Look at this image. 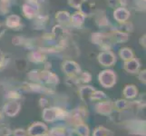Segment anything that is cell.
<instances>
[{
  "mask_svg": "<svg viewBox=\"0 0 146 136\" xmlns=\"http://www.w3.org/2000/svg\"><path fill=\"white\" fill-rule=\"evenodd\" d=\"M68 116V113L58 107H46L42 113L43 120L46 123H53L57 120H64Z\"/></svg>",
  "mask_w": 146,
  "mask_h": 136,
  "instance_id": "6da1fadb",
  "label": "cell"
},
{
  "mask_svg": "<svg viewBox=\"0 0 146 136\" xmlns=\"http://www.w3.org/2000/svg\"><path fill=\"white\" fill-rule=\"evenodd\" d=\"M99 82L105 88H111L116 83V75L112 70H104L99 74Z\"/></svg>",
  "mask_w": 146,
  "mask_h": 136,
  "instance_id": "7a4b0ae2",
  "label": "cell"
},
{
  "mask_svg": "<svg viewBox=\"0 0 146 136\" xmlns=\"http://www.w3.org/2000/svg\"><path fill=\"white\" fill-rule=\"evenodd\" d=\"M48 127L42 122H35L27 130V136H46L48 134Z\"/></svg>",
  "mask_w": 146,
  "mask_h": 136,
  "instance_id": "3957f363",
  "label": "cell"
},
{
  "mask_svg": "<svg viewBox=\"0 0 146 136\" xmlns=\"http://www.w3.org/2000/svg\"><path fill=\"white\" fill-rule=\"evenodd\" d=\"M36 76L33 78V80H36V81H40L44 84H57L59 79L57 75H55L53 73H50L48 71H43L38 73L37 71H35Z\"/></svg>",
  "mask_w": 146,
  "mask_h": 136,
  "instance_id": "277c9868",
  "label": "cell"
},
{
  "mask_svg": "<svg viewBox=\"0 0 146 136\" xmlns=\"http://www.w3.org/2000/svg\"><path fill=\"white\" fill-rule=\"evenodd\" d=\"M20 110H21V104L17 101H10L7 103L3 106V113L5 115H7L8 117H15L19 113Z\"/></svg>",
  "mask_w": 146,
  "mask_h": 136,
  "instance_id": "5b68a950",
  "label": "cell"
},
{
  "mask_svg": "<svg viewBox=\"0 0 146 136\" xmlns=\"http://www.w3.org/2000/svg\"><path fill=\"white\" fill-rule=\"evenodd\" d=\"M113 103L110 100L101 101L95 105V112L104 116H108L113 113Z\"/></svg>",
  "mask_w": 146,
  "mask_h": 136,
  "instance_id": "8992f818",
  "label": "cell"
},
{
  "mask_svg": "<svg viewBox=\"0 0 146 136\" xmlns=\"http://www.w3.org/2000/svg\"><path fill=\"white\" fill-rule=\"evenodd\" d=\"M86 118V112L82 108L74 109L71 113H68L67 120L70 121V123H73L74 125L77 123H84V120Z\"/></svg>",
  "mask_w": 146,
  "mask_h": 136,
  "instance_id": "52a82bcc",
  "label": "cell"
},
{
  "mask_svg": "<svg viewBox=\"0 0 146 136\" xmlns=\"http://www.w3.org/2000/svg\"><path fill=\"white\" fill-rule=\"evenodd\" d=\"M64 72L68 75L69 77H74L80 73L79 65L73 61H66L64 64Z\"/></svg>",
  "mask_w": 146,
  "mask_h": 136,
  "instance_id": "ba28073f",
  "label": "cell"
},
{
  "mask_svg": "<svg viewBox=\"0 0 146 136\" xmlns=\"http://www.w3.org/2000/svg\"><path fill=\"white\" fill-rule=\"evenodd\" d=\"M47 136H73V130L66 126H56L48 131Z\"/></svg>",
  "mask_w": 146,
  "mask_h": 136,
  "instance_id": "9c48e42d",
  "label": "cell"
},
{
  "mask_svg": "<svg viewBox=\"0 0 146 136\" xmlns=\"http://www.w3.org/2000/svg\"><path fill=\"white\" fill-rule=\"evenodd\" d=\"M99 62L104 66H111L115 63V57L113 53L105 51L99 54Z\"/></svg>",
  "mask_w": 146,
  "mask_h": 136,
  "instance_id": "30bf717a",
  "label": "cell"
},
{
  "mask_svg": "<svg viewBox=\"0 0 146 136\" xmlns=\"http://www.w3.org/2000/svg\"><path fill=\"white\" fill-rule=\"evenodd\" d=\"M73 132L76 133L79 136H87L90 135V129L89 126L85 123H81L74 125Z\"/></svg>",
  "mask_w": 146,
  "mask_h": 136,
  "instance_id": "8fae6325",
  "label": "cell"
},
{
  "mask_svg": "<svg viewBox=\"0 0 146 136\" xmlns=\"http://www.w3.org/2000/svg\"><path fill=\"white\" fill-rule=\"evenodd\" d=\"M140 68V64L136 59H130L128 61H126L124 64V69L126 70L128 73L131 74H135L138 72V70Z\"/></svg>",
  "mask_w": 146,
  "mask_h": 136,
  "instance_id": "7c38bea8",
  "label": "cell"
},
{
  "mask_svg": "<svg viewBox=\"0 0 146 136\" xmlns=\"http://www.w3.org/2000/svg\"><path fill=\"white\" fill-rule=\"evenodd\" d=\"M95 89L93 86H90V85H84V86H82L79 90V94L80 97L82 98V100L84 101H87L91 97L92 94L94 92Z\"/></svg>",
  "mask_w": 146,
  "mask_h": 136,
  "instance_id": "4fadbf2b",
  "label": "cell"
},
{
  "mask_svg": "<svg viewBox=\"0 0 146 136\" xmlns=\"http://www.w3.org/2000/svg\"><path fill=\"white\" fill-rule=\"evenodd\" d=\"M123 93L124 97L126 99H133L137 96L138 90L135 85L131 84V85H126V86H125Z\"/></svg>",
  "mask_w": 146,
  "mask_h": 136,
  "instance_id": "5bb4252c",
  "label": "cell"
},
{
  "mask_svg": "<svg viewBox=\"0 0 146 136\" xmlns=\"http://www.w3.org/2000/svg\"><path fill=\"white\" fill-rule=\"evenodd\" d=\"M37 10H38V7L36 3L35 2H30L29 4L24 6V12L26 14V16L28 17H33L36 15Z\"/></svg>",
  "mask_w": 146,
  "mask_h": 136,
  "instance_id": "9a60e30c",
  "label": "cell"
},
{
  "mask_svg": "<svg viewBox=\"0 0 146 136\" xmlns=\"http://www.w3.org/2000/svg\"><path fill=\"white\" fill-rule=\"evenodd\" d=\"M112 131L105 128L104 126H98L93 132V136H113Z\"/></svg>",
  "mask_w": 146,
  "mask_h": 136,
  "instance_id": "2e32d148",
  "label": "cell"
},
{
  "mask_svg": "<svg viewBox=\"0 0 146 136\" xmlns=\"http://www.w3.org/2000/svg\"><path fill=\"white\" fill-rule=\"evenodd\" d=\"M129 17V12L125 8H118L116 11L114 12V17L118 21L122 22L125 21Z\"/></svg>",
  "mask_w": 146,
  "mask_h": 136,
  "instance_id": "e0dca14e",
  "label": "cell"
},
{
  "mask_svg": "<svg viewBox=\"0 0 146 136\" xmlns=\"http://www.w3.org/2000/svg\"><path fill=\"white\" fill-rule=\"evenodd\" d=\"M129 106V103L127 100L125 99H118L115 101V103H113V108L114 110H116L117 112H123L125 109H127Z\"/></svg>",
  "mask_w": 146,
  "mask_h": 136,
  "instance_id": "ac0fdd59",
  "label": "cell"
},
{
  "mask_svg": "<svg viewBox=\"0 0 146 136\" xmlns=\"http://www.w3.org/2000/svg\"><path fill=\"white\" fill-rule=\"evenodd\" d=\"M20 24V18L17 16H10L7 20V25L9 27H17Z\"/></svg>",
  "mask_w": 146,
  "mask_h": 136,
  "instance_id": "d6986e66",
  "label": "cell"
},
{
  "mask_svg": "<svg viewBox=\"0 0 146 136\" xmlns=\"http://www.w3.org/2000/svg\"><path fill=\"white\" fill-rule=\"evenodd\" d=\"M104 99H106V94L104 92H102V91H96V90L92 94L91 97H90V100L92 101H103Z\"/></svg>",
  "mask_w": 146,
  "mask_h": 136,
  "instance_id": "ffe728a7",
  "label": "cell"
},
{
  "mask_svg": "<svg viewBox=\"0 0 146 136\" xmlns=\"http://www.w3.org/2000/svg\"><path fill=\"white\" fill-rule=\"evenodd\" d=\"M29 59L35 63H40L44 60V56L39 52H32L29 55Z\"/></svg>",
  "mask_w": 146,
  "mask_h": 136,
  "instance_id": "44dd1931",
  "label": "cell"
},
{
  "mask_svg": "<svg viewBox=\"0 0 146 136\" xmlns=\"http://www.w3.org/2000/svg\"><path fill=\"white\" fill-rule=\"evenodd\" d=\"M84 17L83 16V14H79V13L74 14L71 18L73 25H74V26H76V27L81 26L84 22Z\"/></svg>",
  "mask_w": 146,
  "mask_h": 136,
  "instance_id": "7402d4cb",
  "label": "cell"
},
{
  "mask_svg": "<svg viewBox=\"0 0 146 136\" xmlns=\"http://www.w3.org/2000/svg\"><path fill=\"white\" fill-rule=\"evenodd\" d=\"M120 54H121V57H122L123 60H125V61H128V60H130V59H133V56L132 51L127 49V48H124V49L121 50Z\"/></svg>",
  "mask_w": 146,
  "mask_h": 136,
  "instance_id": "603a6c76",
  "label": "cell"
},
{
  "mask_svg": "<svg viewBox=\"0 0 146 136\" xmlns=\"http://www.w3.org/2000/svg\"><path fill=\"white\" fill-rule=\"evenodd\" d=\"M56 18L58 19L59 22L64 23V22H67L68 20L70 19V16H69V14L67 12H60L56 16Z\"/></svg>",
  "mask_w": 146,
  "mask_h": 136,
  "instance_id": "cb8c5ba5",
  "label": "cell"
},
{
  "mask_svg": "<svg viewBox=\"0 0 146 136\" xmlns=\"http://www.w3.org/2000/svg\"><path fill=\"white\" fill-rule=\"evenodd\" d=\"M12 134L13 136H27V132L23 128H17L13 131Z\"/></svg>",
  "mask_w": 146,
  "mask_h": 136,
  "instance_id": "d4e9b609",
  "label": "cell"
},
{
  "mask_svg": "<svg viewBox=\"0 0 146 136\" xmlns=\"http://www.w3.org/2000/svg\"><path fill=\"white\" fill-rule=\"evenodd\" d=\"M91 78H92L91 74L85 72V73H83L81 75H80L79 80L83 83H89L90 81H91Z\"/></svg>",
  "mask_w": 146,
  "mask_h": 136,
  "instance_id": "484cf974",
  "label": "cell"
},
{
  "mask_svg": "<svg viewBox=\"0 0 146 136\" xmlns=\"http://www.w3.org/2000/svg\"><path fill=\"white\" fill-rule=\"evenodd\" d=\"M115 39H116L118 42H125L128 39V37H127V34H125L123 33H116L115 34Z\"/></svg>",
  "mask_w": 146,
  "mask_h": 136,
  "instance_id": "4316f807",
  "label": "cell"
},
{
  "mask_svg": "<svg viewBox=\"0 0 146 136\" xmlns=\"http://www.w3.org/2000/svg\"><path fill=\"white\" fill-rule=\"evenodd\" d=\"M84 2V0H70V5H72L73 7L76 8H79Z\"/></svg>",
  "mask_w": 146,
  "mask_h": 136,
  "instance_id": "83f0119b",
  "label": "cell"
},
{
  "mask_svg": "<svg viewBox=\"0 0 146 136\" xmlns=\"http://www.w3.org/2000/svg\"><path fill=\"white\" fill-rule=\"evenodd\" d=\"M138 78H139V80L142 83H143V84H145V80H146V71L145 70H143V71H142V72H140L139 73V74H138Z\"/></svg>",
  "mask_w": 146,
  "mask_h": 136,
  "instance_id": "f1b7e54d",
  "label": "cell"
},
{
  "mask_svg": "<svg viewBox=\"0 0 146 136\" xmlns=\"http://www.w3.org/2000/svg\"><path fill=\"white\" fill-rule=\"evenodd\" d=\"M4 113H3V111L2 110H0V121H2L3 120V118H4Z\"/></svg>",
  "mask_w": 146,
  "mask_h": 136,
  "instance_id": "f546056e",
  "label": "cell"
},
{
  "mask_svg": "<svg viewBox=\"0 0 146 136\" xmlns=\"http://www.w3.org/2000/svg\"><path fill=\"white\" fill-rule=\"evenodd\" d=\"M3 64V56H2V54L1 53H0V66Z\"/></svg>",
  "mask_w": 146,
  "mask_h": 136,
  "instance_id": "4dcf8cb0",
  "label": "cell"
},
{
  "mask_svg": "<svg viewBox=\"0 0 146 136\" xmlns=\"http://www.w3.org/2000/svg\"><path fill=\"white\" fill-rule=\"evenodd\" d=\"M87 136H89V135H87Z\"/></svg>",
  "mask_w": 146,
  "mask_h": 136,
  "instance_id": "1f68e13d",
  "label": "cell"
}]
</instances>
